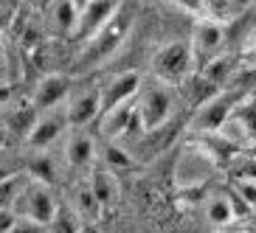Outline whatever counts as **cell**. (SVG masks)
I'll use <instances>...</instances> for the list:
<instances>
[{
	"label": "cell",
	"mask_w": 256,
	"mask_h": 233,
	"mask_svg": "<svg viewBox=\"0 0 256 233\" xmlns=\"http://www.w3.org/2000/svg\"><path fill=\"white\" fill-rule=\"evenodd\" d=\"M188 45H192L194 65L200 70L206 62H211L214 56L222 53V45H226V25L214 23V20H206V17H197L194 28H192V37H188Z\"/></svg>",
	"instance_id": "obj_6"
},
{
	"label": "cell",
	"mask_w": 256,
	"mask_h": 233,
	"mask_svg": "<svg viewBox=\"0 0 256 233\" xmlns=\"http://www.w3.org/2000/svg\"><path fill=\"white\" fill-rule=\"evenodd\" d=\"M40 121V110L34 107V101H17V104H12V110L6 113V132H12V135H17L20 141H26V138L31 135V129H34V124Z\"/></svg>",
	"instance_id": "obj_16"
},
{
	"label": "cell",
	"mask_w": 256,
	"mask_h": 233,
	"mask_svg": "<svg viewBox=\"0 0 256 233\" xmlns=\"http://www.w3.org/2000/svg\"><path fill=\"white\" fill-rule=\"evenodd\" d=\"M136 104H138L141 129L150 132V129H158L164 124H169V121H174V113L180 107V93H178V87L155 79L150 87H141Z\"/></svg>",
	"instance_id": "obj_2"
},
{
	"label": "cell",
	"mask_w": 256,
	"mask_h": 233,
	"mask_svg": "<svg viewBox=\"0 0 256 233\" xmlns=\"http://www.w3.org/2000/svg\"><path fill=\"white\" fill-rule=\"evenodd\" d=\"M17 214L14 208H0V233H12V228L17 225Z\"/></svg>",
	"instance_id": "obj_32"
},
{
	"label": "cell",
	"mask_w": 256,
	"mask_h": 233,
	"mask_svg": "<svg viewBox=\"0 0 256 233\" xmlns=\"http://www.w3.org/2000/svg\"><path fill=\"white\" fill-rule=\"evenodd\" d=\"M12 23H14V11H12V8H6V6H0V37L12 28Z\"/></svg>",
	"instance_id": "obj_34"
},
{
	"label": "cell",
	"mask_w": 256,
	"mask_h": 233,
	"mask_svg": "<svg viewBox=\"0 0 256 233\" xmlns=\"http://www.w3.org/2000/svg\"><path fill=\"white\" fill-rule=\"evenodd\" d=\"M242 163H240V174L236 177H245V180H256V158H245L240 155Z\"/></svg>",
	"instance_id": "obj_33"
},
{
	"label": "cell",
	"mask_w": 256,
	"mask_h": 233,
	"mask_svg": "<svg viewBox=\"0 0 256 233\" xmlns=\"http://www.w3.org/2000/svg\"><path fill=\"white\" fill-rule=\"evenodd\" d=\"M169 6H174L178 11L183 14H192V17H200L203 14V0H164Z\"/></svg>",
	"instance_id": "obj_29"
},
{
	"label": "cell",
	"mask_w": 256,
	"mask_h": 233,
	"mask_svg": "<svg viewBox=\"0 0 256 233\" xmlns=\"http://www.w3.org/2000/svg\"><path fill=\"white\" fill-rule=\"evenodd\" d=\"M74 3H76V6H79V8H82V6H88L90 0H74Z\"/></svg>",
	"instance_id": "obj_42"
},
{
	"label": "cell",
	"mask_w": 256,
	"mask_h": 233,
	"mask_svg": "<svg viewBox=\"0 0 256 233\" xmlns=\"http://www.w3.org/2000/svg\"><path fill=\"white\" fill-rule=\"evenodd\" d=\"M240 62L248 68H256V31H250L248 39H245V45L240 51Z\"/></svg>",
	"instance_id": "obj_28"
},
{
	"label": "cell",
	"mask_w": 256,
	"mask_h": 233,
	"mask_svg": "<svg viewBox=\"0 0 256 233\" xmlns=\"http://www.w3.org/2000/svg\"><path fill=\"white\" fill-rule=\"evenodd\" d=\"M46 231L48 233H79L82 231V219H79V214L70 205H60L56 217L51 219V225Z\"/></svg>",
	"instance_id": "obj_25"
},
{
	"label": "cell",
	"mask_w": 256,
	"mask_h": 233,
	"mask_svg": "<svg viewBox=\"0 0 256 233\" xmlns=\"http://www.w3.org/2000/svg\"><path fill=\"white\" fill-rule=\"evenodd\" d=\"M240 68H242L240 56L220 53V56H214L211 62H206L203 68H200V73H203L211 84H217L220 90H222V87H231L234 76H236V70H240Z\"/></svg>",
	"instance_id": "obj_18"
},
{
	"label": "cell",
	"mask_w": 256,
	"mask_h": 233,
	"mask_svg": "<svg viewBox=\"0 0 256 233\" xmlns=\"http://www.w3.org/2000/svg\"><path fill=\"white\" fill-rule=\"evenodd\" d=\"M98 129L104 141H124V138H136L141 135V118H138V104L136 101H127V104H118L113 110H104L98 115Z\"/></svg>",
	"instance_id": "obj_7"
},
{
	"label": "cell",
	"mask_w": 256,
	"mask_h": 233,
	"mask_svg": "<svg viewBox=\"0 0 256 233\" xmlns=\"http://www.w3.org/2000/svg\"><path fill=\"white\" fill-rule=\"evenodd\" d=\"M40 231H42V228H40V225H34L31 219H23V217L17 219V225L12 228V233H40Z\"/></svg>",
	"instance_id": "obj_35"
},
{
	"label": "cell",
	"mask_w": 256,
	"mask_h": 233,
	"mask_svg": "<svg viewBox=\"0 0 256 233\" xmlns=\"http://www.w3.org/2000/svg\"><path fill=\"white\" fill-rule=\"evenodd\" d=\"M242 155H245V158H256V141H250L248 146L242 149Z\"/></svg>",
	"instance_id": "obj_38"
},
{
	"label": "cell",
	"mask_w": 256,
	"mask_h": 233,
	"mask_svg": "<svg viewBox=\"0 0 256 233\" xmlns=\"http://www.w3.org/2000/svg\"><path fill=\"white\" fill-rule=\"evenodd\" d=\"M46 11H48V25L56 37H68V39L74 37L76 23H79V6L74 0H54Z\"/></svg>",
	"instance_id": "obj_15"
},
{
	"label": "cell",
	"mask_w": 256,
	"mask_h": 233,
	"mask_svg": "<svg viewBox=\"0 0 256 233\" xmlns=\"http://www.w3.org/2000/svg\"><path fill=\"white\" fill-rule=\"evenodd\" d=\"M51 3H54V0H34V6H37L40 11H46V8L51 6Z\"/></svg>",
	"instance_id": "obj_39"
},
{
	"label": "cell",
	"mask_w": 256,
	"mask_h": 233,
	"mask_svg": "<svg viewBox=\"0 0 256 233\" xmlns=\"http://www.w3.org/2000/svg\"><path fill=\"white\" fill-rule=\"evenodd\" d=\"M96 155H98V149H96L93 135H88L84 129H74L68 143H65V163L74 172H88V169L96 166Z\"/></svg>",
	"instance_id": "obj_13"
},
{
	"label": "cell",
	"mask_w": 256,
	"mask_h": 233,
	"mask_svg": "<svg viewBox=\"0 0 256 233\" xmlns=\"http://www.w3.org/2000/svg\"><path fill=\"white\" fill-rule=\"evenodd\" d=\"M28 180H31L28 174L14 172L12 177H6V180L0 183V208H14L17 197L23 194V188H26V183H28Z\"/></svg>",
	"instance_id": "obj_26"
},
{
	"label": "cell",
	"mask_w": 256,
	"mask_h": 233,
	"mask_svg": "<svg viewBox=\"0 0 256 233\" xmlns=\"http://www.w3.org/2000/svg\"><path fill=\"white\" fill-rule=\"evenodd\" d=\"M26 174H28L31 180H40V183H46V186H54V180H56V166H54L51 155L34 152V158L26 163Z\"/></svg>",
	"instance_id": "obj_23"
},
{
	"label": "cell",
	"mask_w": 256,
	"mask_h": 233,
	"mask_svg": "<svg viewBox=\"0 0 256 233\" xmlns=\"http://www.w3.org/2000/svg\"><path fill=\"white\" fill-rule=\"evenodd\" d=\"M70 87H74L70 76H65V73H46L37 82L34 93H31V101H34V107H37L40 113H46V110H56V107L68 104Z\"/></svg>",
	"instance_id": "obj_11"
},
{
	"label": "cell",
	"mask_w": 256,
	"mask_h": 233,
	"mask_svg": "<svg viewBox=\"0 0 256 233\" xmlns=\"http://www.w3.org/2000/svg\"><path fill=\"white\" fill-rule=\"evenodd\" d=\"M90 188H93V194H96V200L102 203V208L110 211L118 205L121 200V183H118V174L110 172L104 163L102 166H93L90 169Z\"/></svg>",
	"instance_id": "obj_14"
},
{
	"label": "cell",
	"mask_w": 256,
	"mask_h": 233,
	"mask_svg": "<svg viewBox=\"0 0 256 233\" xmlns=\"http://www.w3.org/2000/svg\"><path fill=\"white\" fill-rule=\"evenodd\" d=\"M20 3H34V0H20Z\"/></svg>",
	"instance_id": "obj_43"
},
{
	"label": "cell",
	"mask_w": 256,
	"mask_h": 233,
	"mask_svg": "<svg viewBox=\"0 0 256 233\" xmlns=\"http://www.w3.org/2000/svg\"><path fill=\"white\" fill-rule=\"evenodd\" d=\"M231 115L242 124L245 135H248V143L256 141V93H245L242 101L236 104V110H234Z\"/></svg>",
	"instance_id": "obj_24"
},
{
	"label": "cell",
	"mask_w": 256,
	"mask_h": 233,
	"mask_svg": "<svg viewBox=\"0 0 256 233\" xmlns=\"http://www.w3.org/2000/svg\"><path fill=\"white\" fill-rule=\"evenodd\" d=\"M206 219H208V225L214 228H226L231 222H236L234 217V208H231V197L228 194H211L206 200Z\"/></svg>",
	"instance_id": "obj_22"
},
{
	"label": "cell",
	"mask_w": 256,
	"mask_h": 233,
	"mask_svg": "<svg viewBox=\"0 0 256 233\" xmlns=\"http://www.w3.org/2000/svg\"><path fill=\"white\" fill-rule=\"evenodd\" d=\"M152 76L158 82H166L178 87L188 79V76L197 70L194 65V53H192V45L188 39H174V42H166L158 51L152 53Z\"/></svg>",
	"instance_id": "obj_3"
},
{
	"label": "cell",
	"mask_w": 256,
	"mask_h": 233,
	"mask_svg": "<svg viewBox=\"0 0 256 233\" xmlns=\"http://www.w3.org/2000/svg\"><path fill=\"white\" fill-rule=\"evenodd\" d=\"M56 211H60V203H56V197H54L51 186L40 180H28L23 188V194L17 197L14 203V214L23 219H31L34 225L40 228H48L51 225V219L56 217Z\"/></svg>",
	"instance_id": "obj_4"
},
{
	"label": "cell",
	"mask_w": 256,
	"mask_h": 233,
	"mask_svg": "<svg viewBox=\"0 0 256 233\" xmlns=\"http://www.w3.org/2000/svg\"><path fill=\"white\" fill-rule=\"evenodd\" d=\"M12 174H14L12 169H6V166H0V183L6 180V177H12Z\"/></svg>",
	"instance_id": "obj_40"
},
{
	"label": "cell",
	"mask_w": 256,
	"mask_h": 233,
	"mask_svg": "<svg viewBox=\"0 0 256 233\" xmlns=\"http://www.w3.org/2000/svg\"><path fill=\"white\" fill-rule=\"evenodd\" d=\"M121 3H124V0H90L88 6H82L79 8V23H76V31H74L70 39L84 45L102 25L110 23V17L121 8Z\"/></svg>",
	"instance_id": "obj_8"
},
{
	"label": "cell",
	"mask_w": 256,
	"mask_h": 233,
	"mask_svg": "<svg viewBox=\"0 0 256 233\" xmlns=\"http://www.w3.org/2000/svg\"><path fill=\"white\" fill-rule=\"evenodd\" d=\"M242 96L245 93L236 90V87H222V90H217L206 104L197 107L194 115H192L194 132H217V129H222V124L231 118V113L236 110Z\"/></svg>",
	"instance_id": "obj_5"
},
{
	"label": "cell",
	"mask_w": 256,
	"mask_h": 233,
	"mask_svg": "<svg viewBox=\"0 0 256 233\" xmlns=\"http://www.w3.org/2000/svg\"><path fill=\"white\" fill-rule=\"evenodd\" d=\"M220 87L217 84H211L208 79H206L200 70H194V73L188 76L183 84H178V93H180V104H188V107H200V104H206L214 93H217Z\"/></svg>",
	"instance_id": "obj_19"
},
{
	"label": "cell",
	"mask_w": 256,
	"mask_h": 233,
	"mask_svg": "<svg viewBox=\"0 0 256 233\" xmlns=\"http://www.w3.org/2000/svg\"><path fill=\"white\" fill-rule=\"evenodd\" d=\"M70 208L79 214V219H82V222H98V219H102V214H104L102 203H98L96 194H93L90 183H82V186H76V188H74V197H70Z\"/></svg>",
	"instance_id": "obj_21"
},
{
	"label": "cell",
	"mask_w": 256,
	"mask_h": 233,
	"mask_svg": "<svg viewBox=\"0 0 256 233\" xmlns=\"http://www.w3.org/2000/svg\"><path fill=\"white\" fill-rule=\"evenodd\" d=\"M17 96V84L14 82H0V110H6Z\"/></svg>",
	"instance_id": "obj_31"
},
{
	"label": "cell",
	"mask_w": 256,
	"mask_h": 233,
	"mask_svg": "<svg viewBox=\"0 0 256 233\" xmlns=\"http://www.w3.org/2000/svg\"><path fill=\"white\" fill-rule=\"evenodd\" d=\"M132 23H136V8L130 6V3H121V8L110 17V23L102 25L82 45V51H79V68L82 70L98 68L110 56H116L118 48L127 42L130 31H132Z\"/></svg>",
	"instance_id": "obj_1"
},
{
	"label": "cell",
	"mask_w": 256,
	"mask_h": 233,
	"mask_svg": "<svg viewBox=\"0 0 256 233\" xmlns=\"http://www.w3.org/2000/svg\"><path fill=\"white\" fill-rule=\"evenodd\" d=\"M141 87H144V76L138 70H121V73H116L110 82L102 84V113L113 110L118 104H127V101H136Z\"/></svg>",
	"instance_id": "obj_10"
},
{
	"label": "cell",
	"mask_w": 256,
	"mask_h": 233,
	"mask_svg": "<svg viewBox=\"0 0 256 233\" xmlns=\"http://www.w3.org/2000/svg\"><path fill=\"white\" fill-rule=\"evenodd\" d=\"M254 6V0H203V14L206 20H214L220 25H231L234 20H240L248 8Z\"/></svg>",
	"instance_id": "obj_17"
},
{
	"label": "cell",
	"mask_w": 256,
	"mask_h": 233,
	"mask_svg": "<svg viewBox=\"0 0 256 233\" xmlns=\"http://www.w3.org/2000/svg\"><path fill=\"white\" fill-rule=\"evenodd\" d=\"M231 191H236V194L245 200V203L250 205V208L256 211V180H245V177H236L234 180V188Z\"/></svg>",
	"instance_id": "obj_27"
},
{
	"label": "cell",
	"mask_w": 256,
	"mask_h": 233,
	"mask_svg": "<svg viewBox=\"0 0 256 233\" xmlns=\"http://www.w3.org/2000/svg\"><path fill=\"white\" fill-rule=\"evenodd\" d=\"M65 113H68L70 129H84L88 124H93L102 115V84L74 93L65 104Z\"/></svg>",
	"instance_id": "obj_12"
},
{
	"label": "cell",
	"mask_w": 256,
	"mask_h": 233,
	"mask_svg": "<svg viewBox=\"0 0 256 233\" xmlns=\"http://www.w3.org/2000/svg\"><path fill=\"white\" fill-rule=\"evenodd\" d=\"M6 141H8V132H6V127H0V149L6 146Z\"/></svg>",
	"instance_id": "obj_41"
},
{
	"label": "cell",
	"mask_w": 256,
	"mask_h": 233,
	"mask_svg": "<svg viewBox=\"0 0 256 233\" xmlns=\"http://www.w3.org/2000/svg\"><path fill=\"white\" fill-rule=\"evenodd\" d=\"M102 163L110 169V172H116L121 177V174H130V172H136L138 166V158L130 152V146H124V143L118 141H107L104 143V149H102Z\"/></svg>",
	"instance_id": "obj_20"
},
{
	"label": "cell",
	"mask_w": 256,
	"mask_h": 233,
	"mask_svg": "<svg viewBox=\"0 0 256 233\" xmlns=\"http://www.w3.org/2000/svg\"><path fill=\"white\" fill-rule=\"evenodd\" d=\"M79 233H102V228H98V222H82Z\"/></svg>",
	"instance_id": "obj_37"
},
{
	"label": "cell",
	"mask_w": 256,
	"mask_h": 233,
	"mask_svg": "<svg viewBox=\"0 0 256 233\" xmlns=\"http://www.w3.org/2000/svg\"><path fill=\"white\" fill-rule=\"evenodd\" d=\"M6 68H8V56H6L3 42H0V82H8V79H6Z\"/></svg>",
	"instance_id": "obj_36"
},
{
	"label": "cell",
	"mask_w": 256,
	"mask_h": 233,
	"mask_svg": "<svg viewBox=\"0 0 256 233\" xmlns=\"http://www.w3.org/2000/svg\"><path fill=\"white\" fill-rule=\"evenodd\" d=\"M228 197H231V208H234V217H236V219H245V217H254V214H256V211L250 208V205L245 203L236 191H228Z\"/></svg>",
	"instance_id": "obj_30"
},
{
	"label": "cell",
	"mask_w": 256,
	"mask_h": 233,
	"mask_svg": "<svg viewBox=\"0 0 256 233\" xmlns=\"http://www.w3.org/2000/svg\"><path fill=\"white\" fill-rule=\"evenodd\" d=\"M68 113H65V107H56V110H46V113H40V121L34 124L31 129V135L26 138V146L34 152H46L51 143H56L62 135H65V129H68Z\"/></svg>",
	"instance_id": "obj_9"
}]
</instances>
